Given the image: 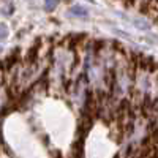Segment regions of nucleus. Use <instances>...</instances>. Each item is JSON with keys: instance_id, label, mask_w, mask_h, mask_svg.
I'll return each mask as SVG.
<instances>
[{"instance_id": "obj_4", "label": "nucleus", "mask_w": 158, "mask_h": 158, "mask_svg": "<svg viewBox=\"0 0 158 158\" xmlns=\"http://www.w3.org/2000/svg\"><path fill=\"white\" fill-rule=\"evenodd\" d=\"M87 2H90V3H95V0H87Z\"/></svg>"}, {"instance_id": "obj_2", "label": "nucleus", "mask_w": 158, "mask_h": 158, "mask_svg": "<svg viewBox=\"0 0 158 158\" xmlns=\"http://www.w3.org/2000/svg\"><path fill=\"white\" fill-rule=\"evenodd\" d=\"M57 3H59V0H46V2H44V5H46V10H49V11H52V10H54Z\"/></svg>"}, {"instance_id": "obj_3", "label": "nucleus", "mask_w": 158, "mask_h": 158, "mask_svg": "<svg viewBox=\"0 0 158 158\" xmlns=\"http://www.w3.org/2000/svg\"><path fill=\"white\" fill-rule=\"evenodd\" d=\"M6 35H8V27H6V24H0V40H3V38H6Z\"/></svg>"}, {"instance_id": "obj_1", "label": "nucleus", "mask_w": 158, "mask_h": 158, "mask_svg": "<svg viewBox=\"0 0 158 158\" xmlns=\"http://www.w3.org/2000/svg\"><path fill=\"white\" fill-rule=\"evenodd\" d=\"M71 15H74V16H81V18H85V16H87V11H85L82 6L74 5V6L71 8Z\"/></svg>"}]
</instances>
